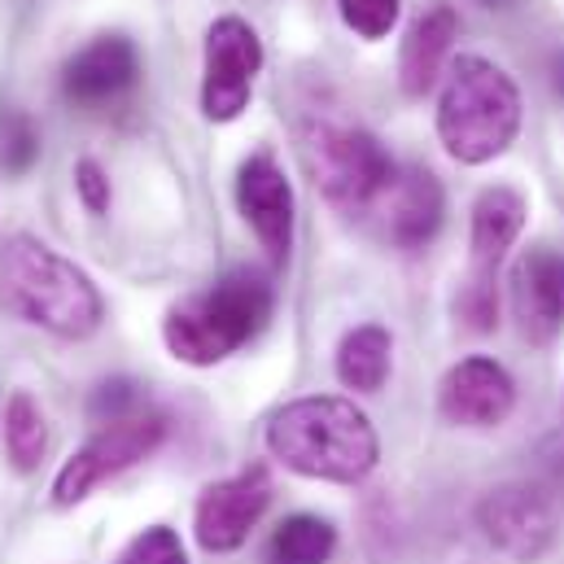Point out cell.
Masks as SVG:
<instances>
[{
	"label": "cell",
	"mask_w": 564,
	"mask_h": 564,
	"mask_svg": "<svg viewBox=\"0 0 564 564\" xmlns=\"http://www.w3.org/2000/svg\"><path fill=\"white\" fill-rule=\"evenodd\" d=\"M272 459H281L289 473L333 486L364 481L381 459V437L364 408L333 394L293 399L268 421L263 433Z\"/></svg>",
	"instance_id": "1"
},
{
	"label": "cell",
	"mask_w": 564,
	"mask_h": 564,
	"mask_svg": "<svg viewBox=\"0 0 564 564\" xmlns=\"http://www.w3.org/2000/svg\"><path fill=\"white\" fill-rule=\"evenodd\" d=\"M0 306L62 341H84L106 319L93 276L31 232L0 241Z\"/></svg>",
	"instance_id": "2"
},
{
	"label": "cell",
	"mask_w": 564,
	"mask_h": 564,
	"mask_svg": "<svg viewBox=\"0 0 564 564\" xmlns=\"http://www.w3.org/2000/svg\"><path fill=\"white\" fill-rule=\"evenodd\" d=\"M272 319V284L250 268L228 272L202 293L166 306L162 341L188 368H215L263 333Z\"/></svg>",
	"instance_id": "3"
},
{
	"label": "cell",
	"mask_w": 564,
	"mask_h": 564,
	"mask_svg": "<svg viewBox=\"0 0 564 564\" xmlns=\"http://www.w3.org/2000/svg\"><path fill=\"white\" fill-rule=\"evenodd\" d=\"M521 132V88L512 75L477 53L455 57L442 101H437V137L446 153L464 166H481L508 153Z\"/></svg>",
	"instance_id": "4"
},
{
	"label": "cell",
	"mask_w": 564,
	"mask_h": 564,
	"mask_svg": "<svg viewBox=\"0 0 564 564\" xmlns=\"http://www.w3.org/2000/svg\"><path fill=\"white\" fill-rule=\"evenodd\" d=\"M302 162L315 188L346 215H364L399 175L394 158L359 123L341 119H311L302 128Z\"/></svg>",
	"instance_id": "5"
},
{
	"label": "cell",
	"mask_w": 564,
	"mask_h": 564,
	"mask_svg": "<svg viewBox=\"0 0 564 564\" xmlns=\"http://www.w3.org/2000/svg\"><path fill=\"white\" fill-rule=\"evenodd\" d=\"M166 437V421L153 416V412H128V416H115L106 421L57 473L53 481V503L57 508H75L84 503L97 486H106L110 477L128 473L132 464L149 459Z\"/></svg>",
	"instance_id": "6"
},
{
	"label": "cell",
	"mask_w": 564,
	"mask_h": 564,
	"mask_svg": "<svg viewBox=\"0 0 564 564\" xmlns=\"http://www.w3.org/2000/svg\"><path fill=\"white\" fill-rule=\"evenodd\" d=\"M263 70V40L259 31L228 13L215 18L206 31V53H202V115L210 123H232L254 97V79Z\"/></svg>",
	"instance_id": "7"
},
{
	"label": "cell",
	"mask_w": 564,
	"mask_h": 564,
	"mask_svg": "<svg viewBox=\"0 0 564 564\" xmlns=\"http://www.w3.org/2000/svg\"><path fill=\"white\" fill-rule=\"evenodd\" d=\"M268 503H272V473H268V464H250L237 477H224L202 490L193 534L215 556L237 552L250 539V530L263 521Z\"/></svg>",
	"instance_id": "8"
},
{
	"label": "cell",
	"mask_w": 564,
	"mask_h": 564,
	"mask_svg": "<svg viewBox=\"0 0 564 564\" xmlns=\"http://www.w3.org/2000/svg\"><path fill=\"white\" fill-rule=\"evenodd\" d=\"M477 525L490 539V547H499L503 556L534 561L547 552V543L556 534V508L534 486H499L481 499Z\"/></svg>",
	"instance_id": "9"
},
{
	"label": "cell",
	"mask_w": 564,
	"mask_h": 564,
	"mask_svg": "<svg viewBox=\"0 0 564 564\" xmlns=\"http://www.w3.org/2000/svg\"><path fill=\"white\" fill-rule=\"evenodd\" d=\"M237 206L241 219L254 228L259 246L272 263L289 259L293 246V184L272 153H250L237 171Z\"/></svg>",
	"instance_id": "10"
},
{
	"label": "cell",
	"mask_w": 564,
	"mask_h": 564,
	"mask_svg": "<svg viewBox=\"0 0 564 564\" xmlns=\"http://www.w3.org/2000/svg\"><path fill=\"white\" fill-rule=\"evenodd\" d=\"M517 408V386L503 364L495 359H459L442 386H437V412L442 421L459 429H495L512 416Z\"/></svg>",
	"instance_id": "11"
},
{
	"label": "cell",
	"mask_w": 564,
	"mask_h": 564,
	"mask_svg": "<svg viewBox=\"0 0 564 564\" xmlns=\"http://www.w3.org/2000/svg\"><path fill=\"white\" fill-rule=\"evenodd\" d=\"M512 319L525 341L547 346L564 328V254L539 246L512 268Z\"/></svg>",
	"instance_id": "12"
},
{
	"label": "cell",
	"mask_w": 564,
	"mask_h": 564,
	"mask_svg": "<svg viewBox=\"0 0 564 564\" xmlns=\"http://www.w3.org/2000/svg\"><path fill=\"white\" fill-rule=\"evenodd\" d=\"M381 215V232L399 246V250H421L437 237L442 228V210H446V197H442V184L433 171L424 166H408L390 180V188L377 197L372 206Z\"/></svg>",
	"instance_id": "13"
},
{
	"label": "cell",
	"mask_w": 564,
	"mask_h": 564,
	"mask_svg": "<svg viewBox=\"0 0 564 564\" xmlns=\"http://www.w3.org/2000/svg\"><path fill=\"white\" fill-rule=\"evenodd\" d=\"M141 75V53L128 35H97L93 44H84L66 70H62V93L75 106H106L115 97H123Z\"/></svg>",
	"instance_id": "14"
},
{
	"label": "cell",
	"mask_w": 564,
	"mask_h": 564,
	"mask_svg": "<svg viewBox=\"0 0 564 564\" xmlns=\"http://www.w3.org/2000/svg\"><path fill=\"white\" fill-rule=\"evenodd\" d=\"M455 35H459V18L451 4H433L412 22L403 53H399V84L408 97H424L437 84L442 66L455 48Z\"/></svg>",
	"instance_id": "15"
},
{
	"label": "cell",
	"mask_w": 564,
	"mask_h": 564,
	"mask_svg": "<svg viewBox=\"0 0 564 564\" xmlns=\"http://www.w3.org/2000/svg\"><path fill=\"white\" fill-rule=\"evenodd\" d=\"M525 197L508 184H495L486 188L477 202H473V268L477 276H495L503 254L517 246L521 228H525Z\"/></svg>",
	"instance_id": "16"
},
{
	"label": "cell",
	"mask_w": 564,
	"mask_h": 564,
	"mask_svg": "<svg viewBox=\"0 0 564 564\" xmlns=\"http://www.w3.org/2000/svg\"><path fill=\"white\" fill-rule=\"evenodd\" d=\"M394 337L381 324H359L337 346V381L355 394H377L390 381Z\"/></svg>",
	"instance_id": "17"
},
{
	"label": "cell",
	"mask_w": 564,
	"mask_h": 564,
	"mask_svg": "<svg viewBox=\"0 0 564 564\" xmlns=\"http://www.w3.org/2000/svg\"><path fill=\"white\" fill-rule=\"evenodd\" d=\"M333 552H337L333 521H324L315 512H297V517H284L272 530V539L263 547V564H328Z\"/></svg>",
	"instance_id": "18"
},
{
	"label": "cell",
	"mask_w": 564,
	"mask_h": 564,
	"mask_svg": "<svg viewBox=\"0 0 564 564\" xmlns=\"http://www.w3.org/2000/svg\"><path fill=\"white\" fill-rule=\"evenodd\" d=\"M4 451H9L18 473H35L44 451H48V424H44L40 403L26 390H18L4 408Z\"/></svg>",
	"instance_id": "19"
},
{
	"label": "cell",
	"mask_w": 564,
	"mask_h": 564,
	"mask_svg": "<svg viewBox=\"0 0 564 564\" xmlns=\"http://www.w3.org/2000/svg\"><path fill=\"white\" fill-rule=\"evenodd\" d=\"M455 315L473 328V333H490L495 315H499V293H495V276H477L468 272V281L455 293Z\"/></svg>",
	"instance_id": "20"
},
{
	"label": "cell",
	"mask_w": 564,
	"mask_h": 564,
	"mask_svg": "<svg viewBox=\"0 0 564 564\" xmlns=\"http://www.w3.org/2000/svg\"><path fill=\"white\" fill-rule=\"evenodd\" d=\"M337 4H341V22L364 40H386L403 9V0H337Z\"/></svg>",
	"instance_id": "21"
},
{
	"label": "cell",
	"mask_w": 564,
	"mask_h": 564,
	"mask_svg": "<svg viewBox=\"0 0 564 564\" xmlns=\"http://www.w3.org/2000/svg\"><path fill=\"white\" fill-rule=\"evenodd\" d=\"M119 564H188V556H184V543H180L175 530L149 525V530H141V534L123 547Z\"/></svg>",
	"instance_id": "22"
},
{
	"label": "cell",
	"mask_w": 564,
	"mask_h": 564,
	"mask_svg": "<svg viewBox=\"0 0 564 564\" xmlns=\"http://www.w3.org/2000/svg\"><path fill=\"white\" fill-rule=\"evenodd\" d=\"M75 193H79V202H84L93 215H106V210H110V180H106V171H101L93 158H84V162L75 166Z\"/></svg>",
	"instance_id": "23"
},
{
	"label": "cell",
	"mask_w": 564,
	"mask_h": 564,
	"mask_svg": "<svg viewBox=\"0 0 564 564\" xmlns=\"http://www.w3.org/2000/svg\"><path fill=\"white\" fill-rule=\"evenodd\" d=\"M35 149H40V141H35L31 123H26V119H13V137H9V149H4V162H9L13 171H22V166L35 158Z\"/></svg>",
	"instance_id": "24"
},
{
	"label": "cell",
	"mask_w": 564,
	"mask_h": 564,
	"mask_svg": "<svg viewBox=\"0 0 564 564\" xmlns=\"http://www.w3.org/2000/svg\"><path fill=\"white\" fill-rule=\"evenodd\" d=\"M490 4H495V0H490Z\"/></svg>",
	"instance_id": "25"
}]
</instances>
